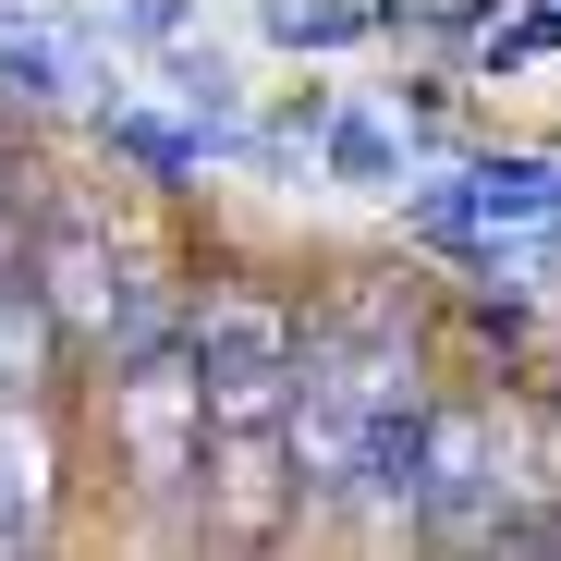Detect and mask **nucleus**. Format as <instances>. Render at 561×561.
Instances as JSON below:
<instances>
[{
    "instance_id": "f257e3e1",
    "label": "nucleus",
    "mask_w": 561,
    "mask_h": 561,
    "mask_svg": "<svg viewBox=\"0 0 561 561\" xmlns=\"http://www.w3.org/2000/svg\"><path fill=\"white\" fill-rule=\"evenodd\" d=\"M294 342H306V318L280 306V294H244V280L183 318V354H196L208 427H280V403H294Z\"/></svg>"
},
{
    "instance_id": "f03ea898",
    "label": "nucleus",
    "mask_w": 561,
    "mask_h": 561,
    "mask_svg": "<svg viewBox=\"0 0 561 561\" xmlns=\"http://www.w3.org/2000/svg\"><path fill=\"white\" fill-rule=\"evenodd\" d=\"M513 220H561V159H463L451 183L415 196V232L451 244V232H513Z\"/></svg>"
},
{
    "instance_id": "7ed1b4c3",
    "label": "nucleus",
    "mask_w": 561,
    "mask_h": 561,
    "mask_svg": "<svg viewBox=\"0 0 561 561\" xmlns=\"http://www.w3.org/2000/svg\"><path fill=\"white\" fill-rule=\"evenodd\" d=\"M49 525V427H37V403L0 379V549L13 537H37Z\"/></svg>"
},
{
    "instance_id": "20e7f679",
    "label": "nucleus",
    "mask_w": 561,
    "mask_h": 561,
    "mask_svg": "<svg viewBox=\"0 0 561 561\" xmlns=\"http://www.w3.org/2000/svg\"><path fill=\"white\" fill-rule=\"evenodd\" d=\"M0 85L13 99H85V61L61 37H0Z\"/></svg>"
},
{
    "instance_id": "39448f33",
    "label": "nucleus",
    "mask_w": 561,
    "mask_h": 561,
    "mask_svg": "<svg viewBox=\"0 0 561 561\" xmlns=\"http://www.w3.org/2000/svg\"><path fill=\"white\" fill-rule=\"evenodd\" d=\"M111 147H123L135 171H159V183H196V171H208V135H171V123H147V111H123Z\"/></svg>"
},
{
    "instance_id": "423d86ee",
    "label": "nucleus",
    "mask_w": 561,
    "mask_h": 561,
    "mask_svg": "<svg viewBox=\"0 0 561 561\" xmlns=\"http://www.w3.org/2000/svg\"><path fill=\"white\" fill-rule=\"evenodd\" d=\"M391 159H403V147H391L379 123H330V171H342V183H391Z\"/></svg>"
}]
</instances>
